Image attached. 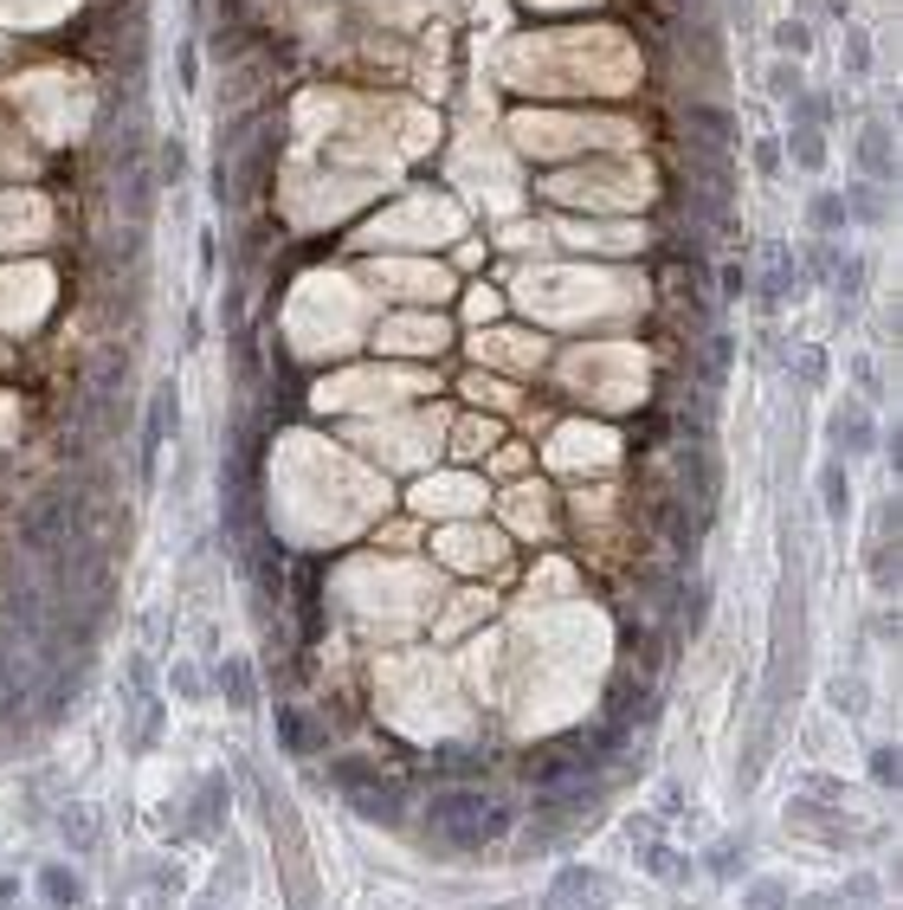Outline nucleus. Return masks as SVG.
I'll use <instances>...</instances> for the list:
<instances>
[{
    "mask_svg": "<svg viewBox=\"0 0 903 910\" xmlns=\"http://www.w3.org/2000/svg\"><path fill=\"white\" fill-rule=\"evenodd\" d=\"M426 827H433V839H446L458 852H478L490 839H504L510 814H504V800H490L485 788H439V795L426 800Z\"/></svg>",
    "mask_w": 903,
    "mask_h": 910,
    "instance_id": "f257e3e1",
    "label": "nucleus"
},
{
    "mask_svg": "<svg viewBox=\"0 0 903 910\" xmlns=\"http://www.w3.org/2000/svg\"><path fill=\"white\" fill-rule=\"evenodd\" d=\"M330 775L342 782V795H349V807H355L362 820H375V827H394V820L407 814V788H401L394 775L369 768V762H336Z\"/></svg>",
    "mask_w": 903,
    "mask_h": 910,
    "instance_id": "f03ea898",
    "label": "nucleus"
},
{
    "mask_svg": "<svg viewBox=\"0 0 903 910\" xmlns=\"http://www.w3.org/2000/svg\"><path fill=\"white\" fill-rule=\"evenodd\" d=\"M594 768H601V762H594L588 730H568L556 743H536V749H529V788H562V782H581V775H594Z\"/></svg>",
    "mask_w": 903,
    "mask_h": 910,
    "instance_id": "7ed1b4c3",
    "label": "nucleus"
},
{
    "mask_svg": "<svg viewBox=\"0 0 903 910\" xmlns=\"http://www.w3.org/2000/svg\"><path fill=\"white\" fill-rule=\"evenodd\" d=\"M606 904H613V878L594 872V866H568V872H556L549 898H542V910H606Z\"/></svg>",
    "mask_w": 903,
    "mask_h": 910,
    "instance_id": "20e7f679",
    "label": "nucleus"
},
{
    "mask_svg": "<svg viewBox=\"0 0 903 910\" xmlns=\"http://www.w3.org/2000/svg\"><path fill=\"white\" fill-rule=\"evenodd\" d=\"M175 407H181L175 381H155V394H149V420H143V458H136V478H143V485H155V465H162V446H168Z\"/></svg>",
    "mask_w": 903,
    "mask_h": 910,
    "instance_id": "39448f33",
    "label": "nucleus"
},
{
    "mask_svg": "<svg viewBox=\"0 0 903 910\" xmlns=\"http://www.w3.org/2000/svg\"><path fill=\"white\" fill-rule=\"evenodd\" d=\"M859 168H865V182H878V188L897 182V149H891V123H884V116H871L865 130H859Z\"/></svg>",
    "mask_w": 903,
    "mask_h": 910,
    "instance_id": "423d86ee",
    "label": "nucleus"
},
{
    "mask_svg": "<svg viewBox=\"0 0 903 910\" xmlns=\"http://www.w3.org/2000/svg\"><path fill=\"white\" fill-rule=\"evenodd\" d=\"M832 446L852 458H865L871 446H878V426H871V407H839L832 414Z\"/></svg>",
    "mask_w": 903,
    "mask_h": 910,
    "instance_id": "0eeeda50",
    "label": "nucleus"
},
{
    "mask_svg": "<svg viewBox=\"0 0 903 910\" xmlns=\"http://www.w3.org/2000/svg\"><path fill=\"white\" fill-rule=\"evenodd\" d=\"M39 898L52 910H84V878L65 859H52V866H39Z\"/></svg>",
    "mask_w": 903,
    "mask_h": 910,
    "instance_id": "6e6552de",
    "label": "nucleus"
},
{
    "mask_svg": "<svg viewBox=\"0 0 903 910\" xmlns=\"http://www.w3.org/2000/svg\"><path fill=\"white\" fill-rule=\"evenodd\" d=\"M839 200H845V220H852V227H884V220H891V200H884V188H878V182H865V175L839 194Z\"/></svg>",
    "mask_w": 903,
    "mask_h": 910,
    "instance_id": "1a4fd4ad",
    "label": "nucleus"
},
{
    "mask_svg": "<svg viewBox=\"0 0 903 910\" xmlns=\"http://www.w3.org/2000/svg\"><path fill=\"white\" fill-rule=\"evenodd\" d=\"M220 697H226V711H239V717L259 711V679H252L246 659H226V665H220Z\"/></svg>",
    "mask_w": 903,
    "mask_h": 910,
    "instance_id": "9d476101",
    "label": "nucleus"
},
{
    "mask_svg": "<svg viewBox=\"0 0 903 910\" xmlns=\"http://www.w3.org/2000/svg\"><path fill=\"white\" fill-rule=\"evenodd\" d=\"M761 259H768V271H761V303H768V310H781V303H788V291H793V252L775 239V246H761Z\"/></svg>",
    "mask_w": 903,
    "mask_h": 910,
    "instance_id": "9b49d317",
    "label": "nucleus"
},
{
    "mask_svg": "<svg viewBox=\"0 0 903 910\" xmlns=\"http://www.w3.org/2000/svg\"><path fill=\"white\" fill-rule=\"evenodd\" d=\"M278 736H284V749H291V756H316V749L330 743V730H323V723H310V711H278Z\"/></svg>",
    "mask_w": 903,
    "mask_h": 910,
    "instance_id": "f8f14e48",
    "label": "nucleus"
},
{
    "mask_svg": "<svg viewBox=\"0 0 903 910\" xmlns=\"http://www.w3.org/2000/svg\"><path fill=\"white\" fill-rule=\"evenodd\" d=\"M640 859L658 885H684V878H691V859H684L677 846H665V839H640Z\"/></svg>",
    "mask_w": 903,
    "mask_h": 910,
    "instance_id": "ddd939ff",
    "label": "nucleus"
},
{
    "mask_svg": "<svg viewBox=\"0 0 903 910\" xmlns=\"http://www.w3.org/2000/svg\"><path fill=\"white\" fill-rule=\"evenodd\" d=\"M807 220H813V232H820V239H845V227H852V220H845V200H839V188L813 194V200H807Z\"/></svg>",
    "mask_w": 903,
    "mask_h": 910,
    "instance_id": "4468645a",
    "label": "nucleus"
},
{
    "mask_svg": "<svg viewBox=\"0 0 903 910\" xmlns=\"http://www.w3.org/2000/svg\"><path fill=\"white\" fill-rule=\"evenodd\" d=\"M220 814H226V775H207L194 788V834H220Z\"/></svg>",
    "mask_w": 903,
    "mask_h": 910,
    "instance_id": "2eb2a0df",
    "label": "nucleus"
},
{
    "mask_svg": "<svg viewBox=\"0 0 903 910\" xmlns=\"http://www.w3.org/2000/svg\"><path fill=\"white\" fill-rule=\"evenodd\" d=\"M781 149H793V168L820 175V168H827V130H813V123H793V136L781 143Z\"/></svg>",
    "mask_w": 903,
    "mask_h": 910,
    "instance_id": "dca6fc26",
    "label": "nucleus"
},
{
    "mask_svg": "<svg viewBox=\"0 0 903 910\" xmlns=\"http://www.w3.org/2000/svg\"><path fill=\"white\" fill-rule=\"evenodd\" d=\"M691 130H704V136H710V149H729V143H736V116L723 111V104H691Z\"/></svg>",
    "mask_w": 903,
    "mask_h": 910,
    "instance_id": "f3484780",
    "label": "nucleus"
},
{
    "mask_svg": "<svg viewBox=\"0 0 903 910\" xmlns=\"http://www.w3.org/2000/svg\"><path fill=\"white\" fill-rule=\"evenodd\" d=\"M743 866H749V839H716L710 852H704V872L710 878H743Z\"/></svg>",
    "mask_w": 903,
    "mask_h": 910,
    "instance_id": "a211bd4d",
    "label": "nucleus"
},
{
    "mask_svg": "<svg viewBox=\"0 0 903 910\" xmlns=\"http://www.w3.org/2000/svg\"><path fill=\"white\" fill-rule=\"evenodd\" d=\"M59 834H65L72 852H91L97 846V814L91 807H59Z\"/></svg>",
    "mask_w": 903,
    "mask_h": 910,
    "instance_id": "6ab92c4d",
    "label": "nucleus"
},
{
    "mask_svg": "<svg viewBox=\"0 0 903 910\" xmlns=\"http://www.w3.org/2000/svg\"><path fill=\"white\" fill-rule=\"evenodd\" d=\"M775 52L800 65V59L813 52V27H807V20H793V13H788V20H775Z\"/></svg>",
    "mask_w": 903,
    "mask_h": 910,
    "instance_id": "aec40b11",
    "label": "nucleus"
},
{
    "mask_svg": "<svg viewBox=\"0 0 903 910\" xmlns=\"http://www.w3.org/2000/svg\"><path fill=\"white\" fill-rule=\"evenodd\" d=\"M800 252H807V278H813V285H832V271H839V259H845L839 239H813V246H800Z\"/></svg>",
    "mask_w": 903,
    "mask_h": 910,
    "instance_id": "412c9836",
    "label": "nucleus"
},
{
    "mask_svg": "<svg viewBox=\"0 0 903 910\" xmlns=\"http://www.w3.org/2000/svg\"><path fill=\"white\" fill-rule=\"evenodd\" d=\"M788 885L781 878H749V891H743V910H788Z\"/></svg>",
    "mask_w": 903,
    "mask_h": 910,
    "instance_id": "4be33fe9",
    "label": "nucleus"
},
{
    "mask_svg": "<svg viewBox=\"0 0 903 910\" xmlns=\"http://www.w3.org/2000/svg\"><path fill=\"white\" fill-rule=\"evenodd\" d=\"M800 91H807V84H800V65H793V59H775V65H768V97H775V104H793Z\"/></svg>",
    "mask_w": 903,
    "mask_h": 910,
    "instance_id": "5701e85b",
    "label": "nucleus"
},
{
    "mask_svg": "<svg viewBox=\"0 0 903 910\" xmlns=\"http://www.w3.org/2000/svg\"><path fill=\"white\" fill-rule=\"evenodd\" d=\"M820 497H827V517H845V510H852V485H845V465H827V472H820Z\"/></svg>",
    "mask_w": 903,
    "mask_h": 910,
    "instance_id": "b1692460",
    "label": "nucleus"
},
{
    "mask_svg": "<svg viewBox=\"0 0 903 910\" xmlns=\"http://www.w3.org/2000/svg\"><path fill=\"white\" fill-rule=\"evenodd\" d=\"M781 168H788V155H781V143H775V136H755V175H761V182H775Z\"/></svg>",
    "mask_w": 903,
    "mask_h": 910,
    "instance_id": "393cba45",
    "label": "nucleus"
},
{
    "mask_svg": "<svg viewBox=\"0 0 903 910\" xmlns=\"http://www.w3.org/2000/svg\"><path fill=\"white\" fill-rule=\"evenodd\" d=\"M181 175H188V149H181V143H162V149H155V182H181Z\"/></svg>",
    "mask_w": 903,
    "mask_h": 910,
    "instance_id": "a878e982",
    "label": "nucleus"
},
{
    "mask_svg": "<svg viewBox=\"0 0 903 910\" xmlns=\"http://www.w3.org/2000/svg\"><path fill=\"white\" fill-rule=\"evenodd\" d=\"M845 65H852V77L871 72V39H865V27H845Z\"/></svg>",
    "mask_w": 903,
    "mask_h": 910,
    "instance_id": "bb28decb",
    "label": "nucleus"
},
{
    "mask_svg": "<svg viewBox=\"0 0 903 910\" xmlns=\"http://www.w3.org/2000/svg\"><path fill=\"white\" fill-rule=\"evenodd\" d=\"M871 782H878V788H897V749H871Z\"/></svg>",
    "mask_w": 903,
    "mask_h": 910,
    "instance_id": "cd10ccee",
    "label": "nucleus"
},
{
    "mask_svg": "<svg viewBox=\"0 0 903 910\" xmlns=\"http://www.w3.org/2000/svg\"><path fill=\"white\" fill-rule=\"evenodd\" d=\"M800 381H807V387L827 381V349H800Z\"/></svg>",
    "mask_w": 903,
    "mask_h": 910,
    "instance_id": "c85d7f7f",
    "label": "nucleus"
},
{
    "mask_svg": "<svg viewBox=\"0 0 903 910\" xmlns=\"http://www.w3.org/2000/svg\"><path fill=\"white\" fill-rule=\"evenodd\" d=\"M788 910H845L839 891H813V898H788Z\"/></svg>",
    "mask_w": 903,
    "mask_h": 910,
    "instance_id": "c756f323",
    "label": "nucleus"
},
{
    "mask_svg": "<svg viewBox=\"0 0 903 910\" xmlns=\"http://www.w3.org/2000/svg\"><path fill=\"white\" fill-rule=\"evenodd\" d=\"M743 291H749V271H743V266H736V259H729V266H723V298L736 303V298H743Z\"/></svg>",
    "mask_w": 903,
    "mask_h": 910,
    "instance_id": "7c9ffc66",
    "label": "nucleus"
},
{
    "mask_svg": "<svg viewBox=\"0 0 903 910\" xmlns=\"http://www.w3.org/2000/svg\"><path fill=\"white\" fill-rule=\"evenodd\" d=\"M832 697H839V711H865V684H839Z\"/></svg>",
    "mask_w": 903,
    "mask_h": 910,
    "instance_id": "2f4dec72",
    "label": "nucleus"
},
{
    "mask_svg": "<svg viewBox=\"0 0 903 910\" xmlns=\"http://www.w3.org/2000/svg\"><path fill=\"white\" fill-rule=\"evenodd\" d=\"M827 13H832V20H845V13H852V0H827Z\"/></svg>",
    "mask_w": 903,
    "mask_h": 910,
    "instance_id": "473e14b6",
    "label": "nucleus"
},
{
    "mask_svg": "<svg viewBox=\"0 0 903 910\" xmlns=\"http://www.w3.org/2000/svg\"><path fill=\"white\" fill-rule=\"evenodd\" d=\"M729 7H736V13H749V0H729Z\"/></svg>",
    "mask_w": 903,
    "mask_h": 910,
    "instance_id": "72a5a7b5",
    "label": "nucleus"
},
{
    "mask_svg": "<svg viewBox=\"0 0 903 910\" xmlns=\"http://www.w3.org/2000/svg\"><path fill=\"white\" fill-rule=\"evenodd\" d=\"M497 910H523V904H497Z\"/></svg>",
    "mask_w": 903,
    "mask_h": 910,
    "instance_id": "f704fd0d",
    "label": "nucleus"
},
{
    "mask_svg": "<svg viewBox=\"0 0 903 910\" xmlns=\"http://www.w3.org/2000/svg\"><path fill=\"white\" fill-rule=\"evenodd\" d=\"M207 910H214V904H207Z\"/></svg>",
    "mask_w": 903,
    "mask_h": 910,
    "instance_id": "c9c22d12",
    "label": "nucleus"
}]
</instances>
